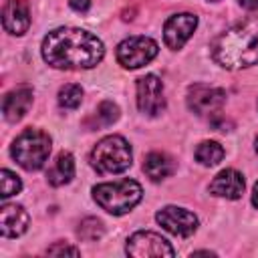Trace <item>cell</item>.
I'll list each match as a JSON object with an SVG mask.
<instances>
[{"label":"cell","instance_id":"23","mask_svg":"<svg viewBox=\"0 0 258 258\" xmlns=\"http://www.w3.org/2000/svg\"><path fill=\"white\" fill-rule=\"evenodd\" d=\"M46 254H50V256H62V254H69V256H79L81 252H79L75 246H69V244L58 242V244L50 246V248L46 250Z\"/></svg>","mask_w":258,"mask_h":258},{"label":"cell","instance_id":"3","mask_svg":"<svg viewBox=\"0 0 258 258\" xmlns=\"http://www.w3.org/2000/svg\"><path fill=\"white\" fill-rule=\"evenodd\" d=\"M141 196H143V189L135 179L107 181L93 187L95 202L113 216H121L133 210L141 202Z\"/></svg>","mask_w":258,"mask_h":258},{"label":"cell","instance_id":"24","mask_svg":"<svg viewBox=\"0 0 258 258\" xmlns=\"http://www.w3.org/2000/svg\"><path fill=\"white\" fill-rule=\"evenodd\" d=\"M69 4L77 12H87L91 8V0H69Z\"/></svg>","mask_w":258,"mask_h":258},{"label":"cell","instance_id":"5","mask_svg":"<svg viewBox=\"0 0 258 258\" xmlns=\"http://www.w3.org/2000/svg\"><path fill=\"white\" fill-rule=\"evenodd\" d=\"M131 147L121 135L103 137L91 151V165L97 173H121L131 165Z\"/></svg>","mask_w":258,"mask_h":258},{"label":"cell","instance_id":"15","mask_svg":"<svg viewBox=\"0 0 258 258\" xmlns=\"http://www.w3.org/2000/svg\"><path fill=\"white\" fill-rule=\"evenodd\" d=\"M210 194L226 200H238L244 194V177L236 169H222L210 183Z\"/></svg>","mask_w":258,"mask_h":258},{"label":"cell","instance_id":"18","mask_svg":"<svg viewBox=\"0 0 258 258\" xmlns=\"http://www.w3.org/2000/svg\"><path fill=\"white\" fill-rule=\"evenodd\" d=\"M117 119H119V107H117L113 101H103V103H99L97 111H95L93 117L87 121V125H89L91 129H103V127L113 125Z\"/></svg>","mask_w":258,"mask_h":258},{"label":"cell","instance_id":"19","mask_svg":"<svg viewBox=\"0 0 258 258\" xmlns=\"http://www.w3.org/2000/svg\"><path fill=\"white\" fill-rule=\"evenodd\" d=\"M224 157V147L218 143V141H202L198 147H196V159L202 163V165H216L220 163Z\"/></svg>","mask_w":258,"mask_h":258},{"label":"cell","instance_id":"25","mask_svg":"<svg viewBox=\"0 0 258 258\" xmlns=\"http://www.w3.org/2000/svg\"><path fill=\"white\" fill-rule=\"evenodd\" d=\"M240 6H244L246 10H256L258 8V0H238Z\"/></svg>","mask_w":258,"mask_h":258},{"label":"cell","instance_id":"2","mask_svg":"<svg viewBox=\"0 0 258 258\" xmlns=\"http://www.w3.org/2000/svg\"><path fill=\"white\" fill-rule=\"evenodd\" d=\"M212 56L224 69H244L258 62V22L248 20L222 32L212 42Z\"/></svg>","mask_w":258,"mask_h":258},{"label":"cell","instance_id":"22","mask_svg":"<svg viewBox=\"0 0 258 258\" xmlns=\"http://www.w3.org/2000/svg\"><path fill=\"white\" fill-rule=\"evenodd\" d=\"M22 189V181L16 173H12L10 169H2L0 171V198L6 200L14 194H18Z\"/></svg>","mask_w":258,"mask_h":258},{"label":"cell","instance_id":"4","mask_svg":"<svg viewBox=\"0 0 258 258\" xmlns=\"http://www.w3.org/2000/svg\"><path fill=\"white\" fill-rule=\"evenodd\" d=\"M12 159L26 171H36L50 155V137L40 129H24L10 147Z\"/></svg>","mask_w":258,"mask_h":258},{"label":"cell","instance_id":"28","mask_svg":"<svg viewBox=\"0 0 258 258\" xmlns=\"http://www.w3.org/2000/svg\"><path fill=\"white\" fill-rule=\"evenodd\" d=\"M208 2H218V0H208Z\"/></svg>","mask_w":258,"mask_h":258},{"label":"cell","instance_id":"11","mask_svg":"<svg viewBox=\"0 0 258 258\" xmlns=\"http://www.w3.org/2000/svg\"><path fill=\"white\" fill-rule=\"evenodd\" d=\"M198 26V16L189 14V12H181V14H173L165 20L163 24V40L171 50L181 48L189 36L194 34Z\"/></svg>","mask_w":258,"mask_h":258},{"label":"cell","instance_id":"20","mask_svg":"<svg viewBox=\"0 0 258 258\" xmlns=\"http://www.w3.org/2000/svg\"><path fill=\"white\" fill-rule=\"evenodd\" d=\"M105 234V228H103V222L97 220V218H85L79 228H77V236L83 240V242H97L101 240Z\"/></svg>","mask_w":258,"mask_h":258},{"label":"cell","instance_id":"26","mask_svg":"<svg viewBox=\"0 0 258 258\" xmlns=\"http://www.w3.org/2000/svg\"><path fill=\"white\" fill-rule=\"evenodd\" d=\"M252 204L258 208V183L254 185V189H252Z\"/></svg>","mask_w":258,"mask_h":258},{"label":"cell","instance_id":"8","mask_svg":"<svg viewBox=\"0 0 258 258\" xmlns=\"http://www.w3.org/2000/svg\"><path fill=\"white\" fill-rule=\"evenodd\" d=\"M137 107L143 115L155 117L165 109L163 83L155 75H145L137 79Z\"/></svg>","mask_w":258,"mask_h":258},{"label":"cell","instance_id":"12","mask_svg":"<svg viewBox=\"0 0 258 258\" xmlns=\"http://www.w3.org/2000/svg\"><path fill=\"white\" fill-rule=\"evenodd\" d=\"M32 105V89L28 85H20L16 89H12L10 93H6L4 101H2V113L4 119L8 123H16L20 121L28 109Z\"/></svg>","mask_w":258,"mask_h":258},{"label":"cell","instance_id":"21","mask_svg":"<svg viewBox=\"0 0 258 258\" xmlns=\"http://www.w3.org/2000/svg\"><path fill=\"white\" fill-rule=\"evenodd\" d=\"M81 101H83V89L79 85L69 83L58 89V105L62 109H77Z\"/></svg>","mask_w":258,"mask_h":258},{"label":"cell","instance_id":"13","mask_svg":"<svg viewBox=\"0 0 258 258\" xmlns=\"http://www.w3.org/2000/svg\"><path fill=\"white\" fill-rule=\"evenodd\" d=\"M2 26L10 34H24L30 26V10L24 0H8L2 8Z\"/></svg>","mask_w":258,"mask_h":258},{"label":"cell","instance_id":"1","mask_svg":"<svg viewBox=\"0 0 258 258\" xmlns=\"http://www.w3.org/2000/svg\"><path fill=\"white\" fill-rule=\"evenodd\" d=\"M103 42L83 28H54L42 40V58L54 69H93L103 60Z\"/></svg>","mask_w":258,"mask_h":258},{"label":"cell","instance_id":"27","mask_svg":"<svg viewBox=\"0 0 258 258\" xmlns=\"http://www.w3.org/2000/svg\"><path fill=\"white\" fill-rule=\"evenodd\" d=\"M256 153H258V137H256Z\"/></svg>","mask_w":258,"mask_h":258},{"label":"cell","instance_id":"17","mask_svg":"<svg viewBox=\"0 0 258 258\" xmlns=\"http://www.w3.org/2000/svg\"><path fill=\"white\" fill-rule=\"evenodd\" d=\"M173 169H175V165H173L171 157L165 155V153H161V151L149 153V155L145 157V161H143V171H145L147 177L153 179V181L165 179L167 175L173 173Z\"/></svg>","mask_w":258,"mask_h":258},{"label":"cell","instance_id":"10","mask_svg":"<svg viewBox=\"0 0 258 258\" xmlns=\"http://www.w3.org/2000/svg\"><path fill=\"white\" fill-rule=\"evenodd\" d=\"M226 103V93L218 87L196 83L187 89V107L196 115H214Z\"/></svg>","mask_w":258,"mask_h":258},{"label":"cell","instance_id":"6","mask_svg":"<svg viewBox=\"0 0 258 258\" xmlns=\"http://www.w3.org/2000/svg\"><path fill=\"white\" fill-rule=\"evenodd\" d=\"M157 42L149 36H129L117 46V60L125 69H139L157 56Z\"/></svg>","mask_w":258,"mask_h":258},{"label":"cell","instance_id":"16","mask_svg":"<svg viewBox=\"0 0 258 258\" xmlns=\"http://www.w3.org/2000/svg\"><path fill=\"white\" fill-rule=\"evenodd\" d=\"M75 175V159L69 151H60L52 163V167H48L46 171V179L50 185L58 187V185H64L73 179Z\"/></svg>","mask_w":258,"mask_h":258},{"label":"cell","instance_id":"7","mask_svg":"<svg viewBox=\"0 0 258 258\" xmlns=\"http://www.w3.org/2000/svg\"><path fill=\"white\" fill-rule=\"evenodd\" d=\"M127 254L129 256H135V258H161V256H167L171 258L175 254V250L169 246V242L165 238H161L159 234L155 232H135L129 240H127V246H125Z\"/></svg>","mask_w":258,"mask_h":258},{"label":"cell","instance_id":"9","mask_svg":"<svg viewBox=\"0 0 258 258\" xmlns=\"http://www.w3.org/2000/svg\"><path fill=\"white\" fill-rule=\"evenodd\" d=\"M157 224L167 230L173 236L179 238H189L196 230H198V218L185 210V208H177V206H165L155 214Z\"/></svg>","mask_w":258,"mask_h":258},{"label":"cell","instance_id":"14","mask_svg":"<svg viewBox=\"0 0 258 258\" xmlns=\"http://www.w3.org/2000/svg\"><path fill=\"white\" fill-rule=\"evenodd\" d=\"M28 228V214L18 204H4L0 208V232L4 238H18Z\"/></svg>","mask_w":258,"mask_h":258}]
</instances>
